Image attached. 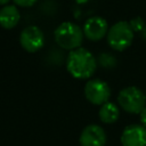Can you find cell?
I'll use <instances>...</instances> for the list:
<instances>
[{
  "label": "cell",
  "instance_id": "obj_1",
  "mask_svg": "<svg viewBox=\"0 0 146 146\" xmlns=\"http://www.w3.org/2000/svg\"><path fill=\"white\" fill-rule=\"evenodd\" d=\"M97 67L95 56L86 48H78L71 50L66 59V68L68 73L75 79L90 78Z\"/></svg>",
  "mask_w": 146,
  "mask_h": 146
},
{
  "label": "cell",
  "instance_id": "obj_2",
  "mask_svg": "<svg viewBox=\"0 0 146 146\" xmlns=\"http://www.w3.org/2000/svg\"><path fill=\"white\" fill-rule=\"evenodd\" d=\"M83 35V30L73 22H63L56 27L54 32L56 43L59 47L68 50L80 48Z\"/></svg>",
  "mask_w": 146,
  "mask_h": 146
},
{
  "label": "cell",
  "instance_id": "obj_3",
  "mask_svg": "<svg viewBox=\"0 0 146 146\" xmlns=\"http://www.w3.org/2000/svg\"><path fill=\"white\" fill-rule=\"evenodd\" d=\"M133 30L129 22L119 21L113 24L107 32V43L114 50L122 51L127 49L133 40Z\"/></svg>",
  "mask_w": 146,
  "mask_h": 146
},
{
  "label": "cell",
  "instance_id": "obj_4",
  "mask_svg": "<svg viewBox=\"0 0 146 146\" xmlns=\"http://www.w3.org/2000/svg\"><path fill=\"white\" fill-rule=\"evenodd\" d=\"M117 103L127 113L140 114L146 107V94H144L138 87L129 86L119 92Z\"/></svg>",
  "mask_w": 146,
  "mask_h": 146
},
{
  "label": "cell",
  "instance_id": "obj_5",
  "mask_svg": "<svg viewBox=\"0 0 146 146\" xmlns=\"http://www.w3.org/2000/svg\"><path fill=\"white\" fill-rule=\"evenodd\" d=\"M84 96L94 105H104L111 96V88L104 80L91 79L84 86Z\"/></svg>",
  "mask_w": 146,
  "mask_h": 146
},
{
  "label": "cell",
  "instance_id": "obj_6",
  "mask_svg": "<svg viewBox=\"0 0 146 146\" xmlns=\"http://www.w3.org/2000/svg\"><path fill=\"white\" fill-rule=\"evenodd\" d=\"M21 46L29 52H35L44 43V35L40 27L36 25H30L21 32L19 35Z\"/></svg>",
  "mask_w": 146,
  "mask_h": 146
},
{
  "label": "cell",
  "instance_id": "obj_7",
  "mask_svg": "<svg viewBox=\"0 0 146 146\" xmlns=\"http://www.w3.org/2000/svg\"><path fill=\"white\" fill-rule=\"evenodd\" d=\"M108 24L105 18L102 16L89 17L83 24V34L91 41H98L107 35Z\"/></svg>",
  "mask_w": 146,
  "mask_h": 146
},
{
  "label": "cell",
  "instance_id": "obj_8",
  "mask_svg": "<svg viewBox=\"0 0 146 146\" xmlns=\"http://www.w3.org/2000/svg\"><path fill=\"white\" fill-rule=\"evenodd\" d=\"M122 146H146V127L129 124L121 133Z\"/></svg>",
  "mask_w": 146,
  "mask_h": 146
},
{
  "label": "cell",
  "instance_id": "obj_9",
  "mask_svg": "<svg viewBox=\"0 0 146 146\" xmlns=\"http://www.w3.org/2000/svg\"><path fill=\"white\" fill-rule=\"evenodd\" d=\"M79 141L81 146H105L106 133L100 125L89 124L81 131Z\"/></svg>",
  "mask_w": 146,
  "mask_h": 146
},
{
  "label": "cell",
  "instance_id": "obj_10",
  "mask_svg": "<svg viewBox=\"0 0 146 146\" xmlns=\"http://www.w3.org/2000/svg\"><path fill=\"white\" fill-rule=\"evenodd\" d=\"M19 21V11L14 5L5 6L0 9V25L5 29H13Z\"/></svg>",
  "mask_w": 146,
  "mask_h": 146
},
{
  "label": "cell",
  "instance_id": "obj_11",
  "mask_svg": "<svg viewBox=\"0 0 146 146\" xmlns=\"http://www.w3.org/2000/svg\"><path fill=\"white\" fill-rule=\"evenodd\" d=\"M98 115L103 123L111 124V123H114L117 121V119L120 116V111H119V107L114 103L107 102L100 106Z\"/></svg>",
  "mask_w": 146,
  "mask_h": 146
},
{
  "label": "cell",
  "instance_id": "obj_12",
  "mask_svg": "<svg viewBox=\"0 0 146 146\" xmlns=\"http://www.w3.org/2000/svg\"><path fill=\"white\" fill-rule=\"evenodd\" d=\"M129 23H130V25H131L133 31H140L144 27V21L140 17H135Z\"/></svg>",
  "mask_w": 146,
  "mask_h": 146
},
{
  "label": "cell",
  "instance_id": "obj_13",
  "mask_svg": "<svg viewBox=\"0 0 146 146\" xmlns=\"http://www.w3.org/2000/svg\"><path fill=\"white\" fill-rule=\"evenodd\" d=\"M36 0H14V2L21 7H30L35 3Z\"/></svg>",
  "mask_w": 146,
  "mask_h": 146
},
{
  "label": "cell",
  "instance_id": "obj_14",
  "mask_svg": "<svg viewBox=\"0 0 146 146\" xmlns=\"http://www.w3.org/2000/svg\"><path fill=\"white\" fill-rule=\"evenodd\" d=\"M139 117H140V122L144 127H146V107L141 111V113L139 114Z\"/></svg>",
  "mask_w": 146,
  "mask_h": 146
},
{
  "label": "cell",
  "instance_id": "obj_15",
  "mask_svg": "<svg viewBox=\"0 0 146 146\" xmlns=\"http://www.w3.org/2000/svg\"><path fill=\"white\" fill-rule=\"evenodd\" d=\"M7 2H9V0H0V5H6Z\"/></svg>",
  "mask_w": 146,
  "mask_h": 146
}]
</instances>
